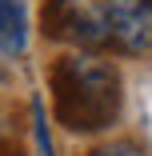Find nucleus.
Masks as SVG:
<instances>
[{"mask_svg":"<svg viewBox=\"0 0 152 156\" xmlns=\"http://www.w3.org/2000/svg\"><path fill=\"white\" fill-rule=\"evenodd\" d=\"M32 124H36V148H40V156H52L48 120H44V104H40V96H32Z\"/></svg>","mask_w":152,"mask_h":156,"instance_id":"obj_5","label":"nucleus"},{"mask_svg":"<svg viewBox=\"0 0 152 156\" xmlns=\"http://www.w3.org/2000/svg\"><path fill=\"white\" fill-rule=\"evenodd\" d=\"M56 120L72 132L108 128L120 112V72L96 56H64L52 68Z\"/></svg>","mask_w":152,"mask_h":156,"instance_id":"obj_1","label":"nucleus"},{"mask_svg":"<svg viewBox=\"0 0 152 156\" xmlns=\"http://www.w3.org/2000/svg\"><path fill=\"white\" fill-rule=\"evenodd\" d=\"M88 156H148V148L136 144V140H112V144H100L96 152H88Z\"/></svg>","mask_w":152,"mask_h":156,"instance_id":"obj_6","label":"nucleus"},{"mask_svg":"<svg viewBox=\"0 0 152 156\" xmlns=\"http://www.w3.org/2000/svg\"><path fill=\"white\" fill-rule=\"evenodd\" d=\"M44 36L84 48H104L108 36V0H52L44 8Z\"/></svg>","mask_w":152,"mask_h":156,"instance_id":"obj_2","label":"nucleus"},{"mask_svg":"<svg viewBox=\"0 0 152 156\" xmlns=\"http://www.w3.org/2000/svg\"><path fill=\"white\" fill-rule=\"evenodd\" d=\"M108 36L120 52L152 48V0H108Z\"/></svg>","mask_w":152,"mask_h":156,"instance_id":"obj_3","label":"nucleus"},{"mask_svg":"<svg viewBox=\"0 0 152 156\" xmlns=\"http://www.w3.org/2000/svg\"><path fill=\"white\" fill-rule=\"evenodd\" d=\"M28 44V16L20 0H0V48L4 52H24Z\"/></svg>","mask_w":152,"mask_h":156,"instance_id":"obj_4","label":"nucleus"}]
</instances>
